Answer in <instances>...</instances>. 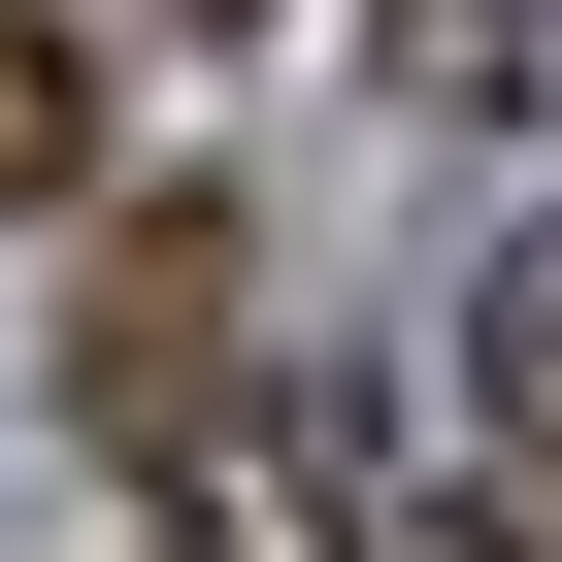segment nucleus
<instances>
[{
  "label": "nucleus",
  "mask_w": 562,
  "mask_h": 562,
  "mask_svg": "<svg viewBox=\"0 0 562 562\" xmlns=\"http://www.w3.org/2000/svg\"><path fill=\"white\" fill-rule=\"evenodd\" d=\"M397 562H562V463H430V496H397Z\"/></svg>",
  "instance_id": "7ed1b4c3"
},
{
  "label": "nucleus",
  "mask_w": 562,
  "mask_h": 562,
  "mask_svg": "<svg viewBox=\"0 0 562 562\" xmlns=\"http://www.w3.org/2000/svg\"><path fill=\"white\" fill-rule=\"evenodd\" d=\"M463 397H496V463H562V232H496V299H463Z\"/></svg>",
  "instance_id": "f03ea898"
},
{
  "label": "nucleus",
  "mask_w": 562,
  "mask_h": 562,
  "mask_svg": "<svg viewBox=\"0 0 562 562\" xmlns=\"http://www.w3.org/2000/svg\"><path fill=\"white\" fill-rule=\"evenodd\" d=\"M67 133H100V67L34 34V0H0V199H67Z\"/></svg>",
  "instance_id": "20e7f679"
},
{
  "label": "nucleus",
  "mask_w": 562,
  "mask_h": 562,
  "mask_svg": "<svg viewBox=\"0 0 562 562\" xmlns=\"http://www.w3.org/2000/svg\"><path fill=\"white\" fill-rule=\"evenodd\" d=\"M67 397H100V463H199V430H232V232H133V265H100Z\"/></svg>",
  "instance_id": "f257e3e1"
}]
</instances>
